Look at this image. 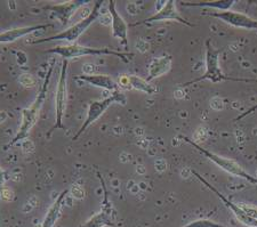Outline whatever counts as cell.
I'll return each mask as SVG.
<instances>
[{
    "label": "cell",
    "instance_id": "1",
    "mask_svg": "<svg viewBox=\"0 0 257 227\" xmlns=\"http://www.w3.org/2000/svg\"><path fill=\"white\" fill-rule=\"evenodd\" d=\"M54 65H55V61H52L51 64L48 65V70L46 72V76H45V80L43 82V85H41L39 92L37 94L35 101H33L30 107H27V109L22 110V114H21V123H20L18 133H16L13 139L7 144L6 148L14 146L15 144L23 142L24 139H27L29 134H30V130L36 126V123L38 122L41 109H43L44 103L46 101V97H47L48 87H49V84H51L53 71H54Z\"/></svg>",
    "mask_w": 257,
    "mask_h": 227
},
{
    "label": "cell",
    "instance_id": "2",
    "mask_svg": "<svg viewBox=\"0 0 257 227\" xmlns=\"http://www.w3.org/2000/svg\"><path fill=\"white\" fill-rule=\"evenodd\" d=\"M219 55H221V51L215 48L211 45L210 40L206 41V70L202 76H200L197 79L185 82V84L181 85V87H189V86L196 85L198 82H201L202 80H209L213 84H217V82L222 81H233V82H256L257 79H243V78H233L229 77L222 72L221 67H219Z\"/></svg>",
    "mask_w": 257,
    "mask_h": 227
},
{
    "label": "cell",
    "instance_id": "3",
    "mask_svg": "<svg viewBox=\"0 0 257 227\" xmlns=\"http://www.w3.org/2000/svg\"><path fill=\"white\" fill-rule=\"evenodd\" d=\"M45 53L55 54L63 57V60H71L78 59L82 56H114L118 59L122 60L123 62H128L131 57L134 56V54L130 52H118L113 51L110 48H95V47H87L81 46L79 44H71V45H60L54 48L48 49Z\"/></svg>",
    "mask_w": 257,
    "mask_h": 227
},
{
    "label": "cell",
    "instance_id": "4",
    "mask_svg": "<svg viewBox=\"0 0 257 227\" xmlns=\"http://www.w3.org/2000/svg\"><path fill=\"white\" fill-rule=\"evenodd\" d=\"M103 0H97L95 2L93 10L90 11V13L86 16L85 19H82L79 22L73 24L68 29H65L60 34H56L55 36L48 37L46 39H38L33 41V44H43V43H51V41H56V40H63L69 43V45L76 44V41L79 39V37L84 34V32L88 29L93 23L97 21V19L101 15V7L103 5Z\"/></svg>",
    "mask_w": 257,
    "mask_h": 227
},
{
    "label": "cell",
    "instance_id": "5",
    "mask_svg": "<svg viewBox=\"0 0 257 227\" xmlns=\"http://www.w3.org/2000/svg\"><path fill=\"white\" fill-rule=\"evenodd\" d=\"M180 137L183 140H185L186 143H189L190 145H192L197 151L200 152L201 154H204L207 159L210 160L211 162L216 164L217 167H219L224 171H226L227 174H231L235 177H239V178H243L244 180H247L248 183L257 185V177L248 174V172L244 170V169L240 166L238 162H235L234 160L224 158V156H221L218 154L213 153V152H210L208 150H205V148H202L200 145H198L197 143H194L191 138L186 137V136H180Z\"/></svg>",
    "mask_w": 257,
    "mask_h": 227
},
{
    "label": "cell",
    "instance_id": "6",
    "mask_svg": "<svg viewBox=\"0 0 257 227\" xmlns=\"http://www.w3.org/2000/svg\"><path fill=\"white\" fill-rule=\"evenodd\" d=\"M126 102H127V100H126L125 94H122L121 92L112 93L109 97L103 98V100L93 101L89 104L88 110H87L86 119L84 120V122H82V125L79 128V130H78L76 135L72 137L73 142L79 138L80 136L84 134L90 126L94 125V123L96 122L98 119L106 112V110L109 109L111 105L114 104V103H121L122 105H125Z\"/></svg>",
    "mask_w": 257,
    "mask_h": 227
},
{
    "label": "cell",
    "instance_id": "7",
    "mask_svg": "<svg viewBox=\"0 0 257 227\" xmlns=\"http://www.w3.org/2000/svg\"><path fill=\"white\" fill-rule=\"evenodd\" d=\"M68 71L69 61L63 60L55 95V122L49 130L48 136H51L56 129H63L64 128L63 119L66 111V103H68Z\"/></svg>",
    "mask_w": 257,
    "mask_h": 227
},
{
    "label": "cell",
    "instance_id": "8",
    "mask_svg": "<svg viewBox=\"0 0 257 227\" xmlns=\"http://www.w3.org/2000/svg\"><path fill=\"white\" fill-rule=\"evenodd\" d=\"M97 178L101 181L102 189H103V201H102V207L101 210L94 214L93 217H90L85 224H82L80 227H105V226H113L114 225V217L115 212L113 209L112 201L109 197V192L105 186V181L103 179V177L97 174Z\"/></svg>",
    "mask_w": 257,
    "mask_h": 227
},
{
    "label": "cell",
    "instance_id": "9",
    "mask_svg": "<svg viewBox=\"0 0 257 227\" xmlns=\"http://www.w3.org/2000/svg\"><path fill=\"white\" fill-rule=\"evenodd\" d=\"M163 21H173V22L181 23V24H183V26L190 27V28L196 27L194 24L190 23L188 20H185L183 16L180 14V12L177 11L176 3L174 2V0H167L165 5L161 7L156 14L151 15L150 18L141 21V22L135 23L134 27L141 26V24H150V23H156V22H163Z\"/></svg>",
    "mask_w": 257,
    "mask_h": 227
},
{
    "label": "cell",
    "instance_id": "10",
    "mask_svg": "<svg viewBox=\"0 0 257 227\" xmlns=\"http://www.w3.org/2000/svg\"><path fill=\"white\" fill-rule=\"evenodd\" d=\"M192 174L197 177V178L201 181L202 184L205 185V186L210 189L211 192H213L215 195H216L219 200H221L223 203H224L227 208H229L232 212H233V214L235 217H237V219L241 222V224L246 225L248 227H257V220L254 219V218L250 217L249 214H247L246 212H244V210L240 207L239 203H234V202H232L231 200L227 199V197H225L223 194L218 191V189L216 187H214L213 185H211L210 183H208L204 177H202L200 174H198L197 171L192 170Z\"/></svg>",
    "mask_w": 257,
    "mask_h": 227
},
{
    "label": "cell",
    "instance_id": "11",
    "mask_svg": "<svg viewBox=\"0 0 257 227\" xmlns=\"http://www.w3.org/2000/svg\"><path fill=\"white\" fill-rule=\"evenodd\" d=\"M207 15L221 20L222 22L229 24L231 27L246 29V30H257V20L251 19L250 16L240 13V12L230 10L225 12H216V13H207Z\"/></svg>",
    "mask_w": 257,
    "mask_h": 227
},
{
    "label": "cell",
    "instance_id": "12",
    "mask_svg": "<svg viewBox=\"0 0 257 227\" xmlns=\"http://www.w3.org/2000/svg\"><path fill=\"white\" fill-rule=\"evenodd\" d=\"M109 13L111 16V30L112 37L117 38L120 44L126 49L130 47V40H128V24L117 10V4L114 0L109 2Z\"/></svg>",
    "mask_w": 257,
    "mask_h": 227
},
{
    "label": "cell",
    "instance_id": "13",
    "mask_svg": "<svg viewBox=\"0 0 257 227\" xmlns=\"http://www.w3.org/2000/svg\"><path fill=\"white\" fill-rule=\"evenodd\" d=\"M88 3L92 2L90 0H71V2L59 4V5L47 6L45 7V10L51 12L52 15L59 21L62 26H66L71 16L76 13V11Z\"/></svg>",
    "mask_w": 257,
    "mask_h": 227
},
{
    "label": "cell",
    "instance_id": "14",
    "mask_svg": "<svg viewBox=\"0 0 257 227\" xmlns=\"http://www.w3.org/2000/svg\"><path fill=\"white\" fill-rule=\"evenodd\" d=\"M77 78L79 80L86 82V84L93 86V87L109 90L111 93L121 92L118 82L110 76H106V74L84 73V74H80V76H78Z\"/></svg>",
    "mask_w": 257,
    "mask_h": 227
},
{
    "label": "cell",
    "instance_id": "15",
    "mask_svg": "<svg viewBox=\"0 0 257 227\" xmlns=\"http://www.w3.org/2000/svg\"><path fill=\"white\" fill-rule=\"evenodd\" d=\"M52 27H53V24L43 23V24H36V26H29V27H21V28L11 29V30L2 32V34H0V45L15 43V41L24 38V37L33 34V32L45 30V29H48V28H52Z\"/></svg>",
    "mask_w": 257,
    "mask_h": 227
},
{
    "label": "cell",
    "instance_id": "16",
    "mask_svg": "<svg viewBox=\"0 0 257 227\" xmlns=\"http://www.w3.org/2000/svg\"><path fill=\"white\" fill-rule=\"evenodd\" d=\"M172 62L173 59L171 55H164L153 59L148 67L149 77L147 80L150 82L157 79V78H160L165 76L166 73H168L172 69Z\"/></svg>",
    "mask_w": 257,
    "mask_h": 227
},
{
    "label": "cell",
    "instance_id": "17",
    "mask_svg": "<svg viewBox=\"0 0 257 227\" xmlns=\"http://www.w3.org/2000/svg\"><path fill=\"white\" fill-rule=\"evenodd\" d=\"M69 192L70 189L66 188V189H63V191L57 195L55 201H54L53 204L49 207L46 216H45L40 227H54L56 225V222L61 216V210L64 204L65 197L69 194Z\"/></svg>",
    "mask_w": 257,
    "mask_h": 227
},
{
    "label": "cell",
    "instance_id": "18",
    "mask_svg": "<svg viewBox=\"0 0 257 227\" xmlns=\"http://www.w3.org/2000/svg\"><path fill=\"white\" fill-rule=\"evenodd\" d=\"M127 78L128 82H130V87L133 89H136L147 95H156L158 93L157 87L151 85L147 79H143V78L135 76V74H130V76H127Z\"/></svg>",
    "mask_w": 257,
    "mask_h": 227
},
{
    "label": "cell",
    "instance_id": "19",
    "mask_svg": "<svg viewBox=\"0 0 257 227\" xmlns=\"http://www.w3.org/2000/svg\"><path fill=\"white\" fill-rule=\"evenodd\" d=\"M235 0H218V2H201V3H183L186 7H209L216 8L221 12L230 11V8L234 5Z\"/></svg>",
    "mask_w": 257,
    "mask_h": 227
},
{
    "label": "cell",
    "instance_id": "20",
    "mask_svg": "<svg viewBox=\"0 0 257 227\" xmlns=\"http://www.w3.org/2000/svg\"><path fill=\"white\" fill-rule=\"evenodd\" d=\"M183 227H227V226L218 224V222L210 219H196V220L190 221L189 224H186Z\"/></svg>",
    "mask_w": 257,
    "mask_h": 227
},
{
    "label": "cell",
    "instance_id": "21",
    "mask_svg": "<svg viewBox=\"0 0 257 227\" xmlns=\"http://www.w3.org/2000/svg\"><path fill=\"white\" fill-rule=\"evenodd\" d=\"M240 207H241L244 212L247 214H249L250 217L254 218V219L257 220V207L256 205H250V204H244V203H239Z\"/></svg>",
    "mask_w": 257,
    "mask_h": 227
},
{
    "label": "cell",
    "instance_id": "22",
    "mask_svg": "<svg viewBox=\"0 0 257 227\" xmlns=\"http://www.w3.org/2000/svg\"><path fill=\"white\" fill-rule=\"evenodd\" d=\"M2 200L5 201H13L14 200V192L10 188L4 187L2 192Z\"/></svg>",
    "mask_w": 257,
    "mask_h": 227
},
{
    "label": "cell",
    "instance_id": "23",
    "mask_svg": "<svg viewBox=\"0 0 257 227\" xmlns=\"http://www.w3.org/2000/svg\"><path fill=\"white\" fill-rule=\"evenodd\" d=\"M73 196L77 199H82L85 196V192L81 187H78V185H73Z\"/></svg>",
    "mask_w": 257,
    "mask_h": 227
},
{
    "label": "cell",
    "instance_id": "24",
    "mask_svg": "<svg viewBox=\"0 0 257 227\" xmlns=\"http://www.w3.org/2000/svg\"><path fill=\"white\" fill-rule=\"evenodd\" d=\"M5 181H6V174L2 169V167H0V200H2V192L4 189V185H5Z\"/></svg>",
    "mask_w": 257,
    "mask_h": 227
},
{
    "label": "cell",
    "instance_id": "25",
    "mask_svg": "<svg viewBox=\"0 0 257 227\" xmlns=\"http://www.w3.org/2000/svg\"><path fill=\"white\" fill-rule=\"evenodd\" d=\"M256 110H257V104H256L255 106H252V107H250V109H249V110H247V111H246V112H243L242 114H240L238 118H235V119H234V121H239V120H241V119H242V118H246V117H247V115H249V114H251V113H254Z\"/></svg>",
    "mask_w": 257,
    "mask_h": 227
}]
</instances>
